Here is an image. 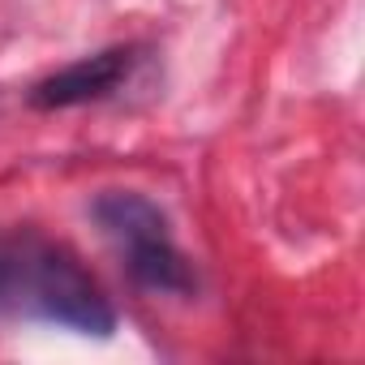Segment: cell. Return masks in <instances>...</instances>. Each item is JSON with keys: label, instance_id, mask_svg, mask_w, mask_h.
I'll list each match as a JSON object with an SVG mask.
<instances>
[{"label": "cell", "instance_id": "7a4b0ae2", "mask_svg": "<svg viewBox=\"0 0 365 365\" xmlns=\"http://www.w3.org/2000/svg\"><path fill=\"white\" fill-rule=\"evenodd\" d=\"M99 232L120 254L129 279L155 297H194L198 271L190 254L176 245L172 224L159 202H150L138 190H108L91 207Z\"/></svg>", "mask_w": 365, "mask_h": 365}, {"label": "cell", "instance_id": "6da1fadb", "mask_svg": "<svg viewBox=\"0 0 365 365\" xmlns=\"http://www.w3.org/2000/svg\"><path fill=\"white\" fill-rule=\"evenodd\" d=\"M0 318H39L78 335H112L116 309L82 258L39 232H0Z\"/></svg>", "mask_w": 365, "mask_h": 365}, {"label": "cell", "instance_id": "3957f363", "mask_svg": "<svg viewBox=\"0 0 365 365\" xmlns=\"http://www.w3.org/2000/svg\"><path fill=\"white\" fill-rule=\"evenodd\" d=\"M138 52L133 48H103L91 56H78L73 65L48 73L43 82H35L31 103L39 112H61V108H82V103H99L112 91H120V82L129 78Z\"/></svg>", "mask_w": 365, "mask_h": 365}]
</instances>
